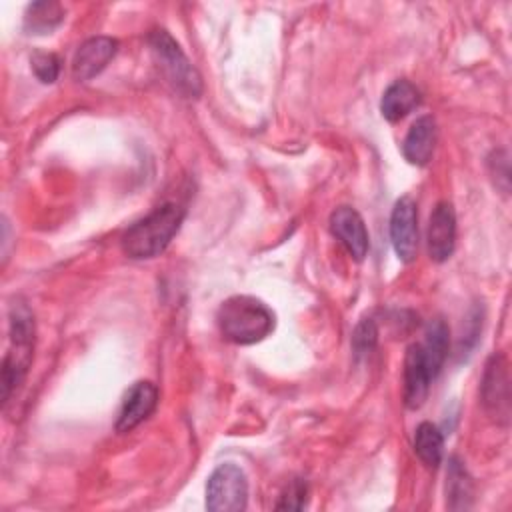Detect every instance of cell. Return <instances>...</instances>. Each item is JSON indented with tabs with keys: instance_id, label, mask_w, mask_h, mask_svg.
Listing matches in <instances>:
<instances>
[{
	"instance_id": "obj_1",
	"label": "cell",
	"mask_w": 512,
	"mask_h": 512,
	"mask_svg": "<svg viewBox=\"0 0 512 512\" xmlns=\"http://www.w3.org/2000/svg\"><path fill=\"white\" fill-rule=\"evenodd\" d=\"M184 214V208L176 202H164L156 206L122 234V252L132 260H148L160 256L178 234Z\"/></svg>"
},
{
	"instance_id": "obj_2",
	"label": "cell",
	"mask_w": 512,
	"mask_h": 512,
	"mask_svg": "<svg viewBox=\"0 0 512 512\" xmlns=\"http://www.w3.org/2000/svg\"><path fill=\"white\" fill-rule=\"evenodd\" d=\"M216 324L226 340L246 346L264 340L274 330V314L254 296H230L220 304Z\"/></svg>"
},
{
	"instance_id": "obj_3",
	"label": "cell",
	"mask_w": 512,
	"mask_h": 512,
	"mask_svg": "<svg viewBox=\"0 0 512 512\" xmlns=\"http://www.w3.org/2000/svg\"><path fill=\"white\" fill-rule=\"evenodd\" d=\"M148 44L168 82L182 96L198 98L202 92V78L178 46V42L166 30H152L148 36Z\"/></svg>"
},
{
	"instance_id": "obj_4",
	"label": "cell",
	"mask_w": 512,
	"mask_h": 512,
	"mask_svg": "<svg viewBox=\"0 0 512 512\" xmlns=\"http://www.w3.org/2000/svg\"><path fill=\"white\" fill-rule=\"evenodd\" d=\"M248 502V480L240 466L220 464L206 482V508L212 512H238Z\"/></svg>"
},
{
	"instance_id": "obj_5",
	"label": "cell",
	"mask_w": 512,
	"mask_h": 512,
	"mask_svg": "<svg viewBox=\"0 0 512 512\" xmlns=\"http://www.w3.org/2000/svg\"><path fill=\"white\" fill-rule=\"evenodd\" d=\"M442 366L426 352L422 342L408 346L404 356V404L416 410L428 398L430 386L440 374Z\"/></svg>"
},
{
	"instance_id": "obj_6",
	"label": "cell",
	"mask_w": 512,
	"mask_h": 512,
	"mask_svg": "<svg viewBox=\"0 0 512 512\" xmlns=\"http://www.w3.org/2000/svg\"><path fill=\"white\" fill-rule=\"evenodd\" d=\"M484 410L496 418V422L508 424L510 420V376L504 354H492L486 362V370L480 384Z\"/></svg>"
},
{
	"instance_id": "obj_7",
	"label": "cell",
	"mask_w": 512,
	"mask_h": 512,
	"mask_svg": "<svg viewBox=\"0 0 512 512\" xmlns=\"http://www.w3.org/2000/svg\"><path fill=\"white\" fill-rule=\"evenodd\" d=\"M390 240L396 256L410 264L418 252V212L410 196H402L390 216Z\"/></svg>"
},
{
	"instance_id": "obj_8",
	"label": "cell",
	"mask_w": 512,
	"mask_h": 512,
	"mask_svg": "<svg viewBox=\"0 0 512 512\" xmlns=\"http://www.w3.org/2000/svg\"><path fill=\"white\" fill-rule=\"evenodd\" d=\"M156 404H158L156 386L148 380L134 382L122 398L118 418H116V432L124 434L134 430L156 410Z\"/></svg>"
},
{
	"instance_id": "obj_9",
	"label": "cell",
	"mask_w": 512,
	"mask_h": 512,
	"mask_svg": "<svg viewBox=\"0 0 512 512\" xmlns=\"http://www.w3.org/2000/svg\"><path fill=\"white\" fill-rule=\"evenodd\" d=\"M428 256L434 262H446L456 246V214L450 202H438L428 220Z\"/></svg>"
},
{
	"instance_id": "obj_10",
	"label": "cell",
	"mask_w": 512,
	"mask_h": 512,
	"mask_svg": "<svg viewBox=\"0 0 512 512\" xmlns=\"http://www.w3.org/2000/svg\"><path fill=\"white\" fill-rule=\"evenodd\" d=\"M118 52V40L110 36H94L82 42L72 60V76L80 82L98 76Z\"/></svg>"
},
{
	"instance_id": "obj_11",
	"label": "cell",
	"mask_w": 512,
	"mask_h": 512,
	"mask_svg": "<svg viewBox=\"0 0 512 512\" xmlns=\"http://www.w3.org/2000/svg\"><path fill=\"white\" fill-rule=\"evenodd\" d=\"M330 232L356 262L364 260V256L368 254V232L362 216L354 208H336L330 214Z\"/></svg>"
},
{
	"instance_id": "obj_12",
	"label": "cell",
	"mask_w": 512,
	"mask_h": 512,
	"mask_svg": "<svg viewBox=\"0 0 512 512\" xmlns=\"http://www.w3.org/2000/svg\"><path fill=\"white\" fill-rule=\"evenodd\" d=\"M438 130L432 116H420L408 130L402 142L404 158L414 166H426L432 160Z\"/></svg>"
},
{
	"instance_id": "obj_13",
	"label": "cell",
	"mask_w": 512,
	"mask_h": 512,
	"mask_svg": "<svg viewBox=\"0 0 512 512\" xmlns=\"http://www.w3.org/2000/svg\"><path fill=\"white\" fill-rule=\"evenodd\" d=\"M420 104V90L410 80L392 82L380 100V112L388 122H398Z\"/></svg>"
},
{
	"instance_id": "obj_14",
	"label": "cell",
	"mask_w": 512,
	"mask_h": 512,
	"mask_svg": "<svg viewBox=\"0 0 512 512\" xmlns=\"http://www.w3.org/2000/svg\"><path fill=\"white\" fill-rule=\"evenodd\" d=\"M414 452L428 468H436L442 462L444 436L432 422L418 424L414 432Z\"/></svg>"
},
{
	"instance_id": "obj_15",
	"label": "cell",
	"mask_w": 512,
	"mask_h": 512,
	"mask_svg": "<svg viewBox=\"0 0 512 512\" xmlns=\"http://www.w3.org/2000/svg\"><path fill=\"white\" fill-rule=\"evenodd\" d=\"M64 20V10L58 2H34L26 8L24 30L28 34H50Z\"/></svg>"
},
{
	"instance_id": "obj_16",
	"label": "cell",
	"mask_w": 512,
	"mask_h": 512,
	"mask_svg": "<svg viewBox=\"0 0 512 512\" xmlns=\"http://www.w3.org/2000/svg\"><path fill=\"white\" fill-rule=\"evenodd\" d=\"M472 494H474V486H472V480H470L466 468H464L462 462H458L456 458H450L448 482H446L448 506H450L452 510L470 508Z\"/></svg>"
},
{
	"instance_id": "obj_17",
	"label": "cell",
	"mask_w": 512,
	"mask_h": 512,
	"mask_svg": "<svg viewBox=\"0 0 512 512\" xmlns=\"http://www.w3.org/2000/svg\"><path fill=\"white\" fill-rule=\"evenodd\" d=\"M376 340H378V330H376L374 320L372 318L360 320L352 334V348H354L356 358L368 356L376 348Z\"/></svg>"
},
{
	"instance_id": "obj_18",
	"label": "cell",
	"mask_w": 512,
	"mask_h": 512,
	"mask_svg": "<svg viewBox=\"0 0 512 512\" xmlns=\"http://www.w3.org/2000/svg\"><path fill=\"white\" fill-rule=\"evenodd\" d=\"M306 502H308V484L302 478H294L288 482V486L280 494L276 510H302Z\"/></svg>"
},
{
	"instance_id": "obj_19",
	"label": "cell",
	"mask_w": 512,
	"mask_h": 512,
	"mask_svg": "<svg viewBox=\"0 0 512 512\" xmlns=\"http://www.w3.org/2000/svg\"><path fill=\"white\" fill-rule=\"evenodd\" d=\"M32 64V72L34 76L42 82V84H52L56 82L58 74H60V60L56 54L52 52H36L30 58Z\"/></svg>"
}]
</instances>
